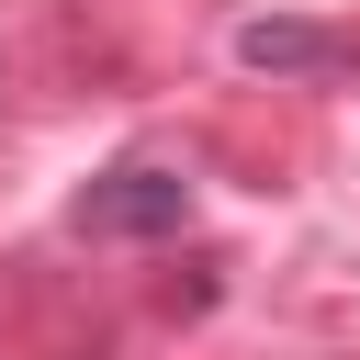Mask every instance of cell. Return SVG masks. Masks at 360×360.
<instances>
[{
    "label": "cell",
    "instance_id": "cell-1",
    "mask_svg": "<svg viewBox=\"0 0 360 360\" xmlns=\"http://www.w3.org/2000/svg\"><path fill=\"white\" fill-rule=\"evenodd\" d=\"M191 169H169V158H124V169H101L79 202H68V225L90 236V248H158V236H180L191 225Z\"/></svg>",
    "mask_w": 360,
    "mask_h": 360
},
{
    "label": "cell",
    "instance_id": "cell-2",
    "mask_svg": "<svg viewBox=\"0 0 360 360\" xmlns=\"http://www.w3.org/2000/svg\"><path fill=\"white\" fill-rule=\"evenodd\" d=\"M236 68H259V79H338V68H360V34L259 11V22H236Z\"/></svg>",
    "mask_w": 360,
    "mask_h": 360
}]
</instances>
